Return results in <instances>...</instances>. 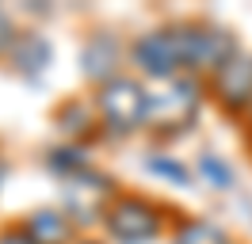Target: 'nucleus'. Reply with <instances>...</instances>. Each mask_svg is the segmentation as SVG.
<instances>
[{
  "label": "nucleus",
  "mask_w": 252,
  "mask_h": 244,
  "mask_svg": "<svg viewBox=\"0 0 252 244\" xmlns=\"http://www.w3.org/2000/svg\"><path fill=\"white\" fill-rule=\"evenodd\" d=\"M176 38V50H180V65H184V76H199V80H210L221 65L241 54V42L229 27H221L214 19H172L168 23Z\"/></svg>",
  "instance_id": "nucleus-1"
},
{
  "label": "nucleus",
  "mask_w": 252,
  "mask_h": 244,
  "mask_svg": "<svg viewBox=\"0 0 252 244\" xmlns=\"http://www.w3.org/2000/svg\"><path fill=\"white\" fill-rule=\"evenodd\" d=\"M19 225L27 229V237L34 244H77L80 241V225L58 206H38V210L23 214Z\"/></svg>",
  "instance_id": "nucleus-9"
},
{
  "label": "nucleus",
  "mask_w": 252,
  "mask_h": 244,
  "mask_svg": "<svg viewBox=\"0 0 252 244\" xmlns=\"http://www.w3.org/2000/svg\"><path fill=\"white\" fill-rule=\"evenodd\" d=\"M92 103L99 115V126H103V137L126 141L149 126V88L134 73H123L92 88Z\"/></svg>",
  "instance_id": "nucleus-2"
},
{
  "label": "nucleus",
  "mask_w": 252,
  "mask_h": 244,
  "mask_svg": "<svg viewBox=\"0 0 252 244\" xmlns=\"http://www.w3.org/2000/svg\"><path fill=\"white\" fill-rule=\"evenodd\" d=\"M245 141H249V145H252V111H249V115H245Z\"/></svg>",
  "instance_id": "nucleus-17"
},
{
  "label": "nucleus",
  "mask_w": 252,
  "mask_h": 244,
  "mask_svg": "<svg viewBox=\"0 0 252 244\" xmlns=\"http://www.w3.org/2000/svg\"><path fill=\"white\" fill-rule=\"evenodd\" d=\"M50 119L58 126L62 141H73V145H88L92 137L103 134L92 95H69V99H62V103L50 111Z\"/></svg>",
  "instance_id": "nucleus-8"
},
{
  "label": "nucleus",
  "mask_w": 252,
  "mask_h": 244,
  "mask_svg": "<svg viewBox=\"0 0 252 244\" xmlns=\"http://www.w3.org/2000/svg\"><path fill=\"white\" fill-rule=\"evenodd\" d=\"M164 206L153 202L149 195H138V191H119V195L107 202L103 210V233L119 244H149L168 233V217H164Z\"/></svg>",
  "instance_id": "nucleus-4"
},
{
  "label": "nucleus",
  "mask_w": 252,
  "mask_h": 244,
  "mask_svg": "<svg viewBox=\"0 0 252 244\" xmlns=\"http://www.w3.org/2000/svg\"><path fill=\"white\" fill-rule=\"evenodd\" d=\"M19 38V27H16V19L0 8V61H8V54H12V46H16Z\"/></svg>",
  "instance_id": "nucleus-15"
},
{
  "label": "nucleus",
  "mask_w": 252,
  "mask_h": 244,
  "mask_svg": "<svg viewBox=\"0 0 252 244\" xmlns=\"http://www.w3.org/2000/svg\"><path fill=\"white\" fill-rule=\"evenodd\" d=\"M168 241L172 244H237V237L225 225L203 217V214H188V217H176L172 221Z\"/></svg>",
  "instance_id": "nucleus-11"
},
{
  "label": "nucleus",
  "mask_w": 252,
  "mask_h": 244,
  "mask_svg": "<svg viewBox=\"0 0 252 244\" xmlns=\"http://www.w3.org/2000/svg\"><path fill=\"white\" fill-rule=\"evenodd\" d=\"M4 176H8V164H4V152H0V187H4Z\"/></svg>",
  "instance_id": "nucleus-18"
},
{
  "label": "nucleus",
  "mask_w": 252,
  "mask_h": 244,
  "mask_svg": "<svg viewBox=\"0 0 252 244\" xmlns=\"http://www.w3.org/2000/svg\"><path fill=\"white\" fill-rule=\"evenodd\" d=\"M0 244H34V241L27 237V229L16 221V225H4V229H0Z\"/></svg>",
  "instance_id": "nucleus-16"
},
{
  "label": "nucleus",
  "mask_w": 252,
  "mask_h": 244,
  "mask_svg": "<svg viewBox=\"0 0 252 244\" xmlns=\"http://www.w3.org/2000/svg\"><path fill=\"white\" fill-rule=\"evenodd\" d=\"M126 58H130V69L138 80H157V84H168L176 76H184V65H180V50H176V38L168 23L153 30H142L138 38H130L126 46Z\"/></svg>",
  "instance_id": "nucleus-5"
},
{
  "label": "nucleus",
  "mask_w": 252,
  "mask_h": 244,
  "mask_svg": "<svg viewBox=\"0 0 252 244\" xmlns=\"http://www.w3.org/2000/svg\"><path fill=\"white\" fill-rule=\"evenodd\" d=\"M77 244H103V241H92V237H80Z\"/></svg>",
  "instance_id": "nucleus-19"
},
{
  "label": "nucleus",
  "mask_w": 252,
  "mask_h": 244,
  "mask_svg": "<svg viewBox=\"0 0 252 244\" xmlns=\"http://www.w3.org/2000/svg\"><path fill=\"white\" fill-rule=\"evenodd\" d=\"M126 46L115 30H92L84 42H80V76L92 84V88H99V84H107V80H115V76H123L130 65H126Z\"/></svg>",
  "instance_id": "nucleus-7"
},
{
  "label": "nucleus",
  "mask_w": 252,
  "mask_h": 244,
  "mask_svg": "<svg viewBox=\"0 0 252 244\" xmlns=\"http://www.w3.org/2000/svg\"><path fill=\"white\" fill-rule=\"evenodd\" d=\"M195 172L203 176L214 191H229L233 187V168L221 160L218 152H199V164H195Z\"/></svg>",
  "instance_id": "nucleus-14"
},
{
  "label": "nucleus",
  "mask_w": 252,
  "mask_h": 244,
  "mask_svg": "<svg viewBox=\"0 0 252 244\" xmlns=\"http://www.w3.org/2000/svg\"><path fill=\"white\" fill-rule=\"evenodd\" d=\"M206 99V80L199 76H176L157 92H149V134L160 141H176L195 126Z\"/></svg>",
  "instance_id": "nucleus-3"
},
{
  "label": "nucleus",
  "mask_w": 252,
  "mask_h": 244,
  "mask_svg": "<svg viewBox=\"0 0 252 244\" xmlns=\"http://www.w3.org/2000/svg\"><path fill=\"white\" fill-rule=\"evenodd\" d=\"M206 99L218 107L225 119L245 122L252 111V50H241L229 65H221L218 73L206 80Z\"/></svg>",
  "instance_id": "nucleus-6"
},
{
  "label": "nucleus",
  "mask_w": 252,
  "mask_h": 244,
  "mask_svg": "<svg viewBox=\"0 0 252 244\" xmlns=\"http://www.w3.org/2000/svg\"><path fill=\"white\" fill-rule=\"evenodd\" d=\"M46 168L58 176V180H73V176H80V172H88L92 164V149L88 145H73V141H58V145H50L46 149Z\"/></svg>",
  "instance_id": "nucleus-12"
},
{
  "label": "nucleus",
  "mask_w": 252,
  "mask_h": 244,
  "mask_svg": "<svg viewBox=\"0 0 252 244\" xmlns=\"http://www.w3.org/2000/svg\"><path fill=\"white\" fill-rule=\"evenodd\" d=\"M50 61H54V46L42 30H19L16 46H12V54H8V69L23 80H38V76L50 69Z\"/></svg>",
  "instance_id": "nucleus-10"
},
{
  "label": "nucleus",
  "mask_w": 252,
  "mask_h": 244,
  "mask_svg": "<svg viewBox=\"0 0 252 244\" xmlns=\"http://www.w3.org/2000/svg\"><path fill=\"white\" fill-rule=\"evenodd\" d=\"M142 168L149 172V176H157V180L176 183V187H188L191 183V168L180 164L176 156H164V152H149V156L142 160Z\"/></svg>",
  "instance_id": "nucleus-13"
}]
</instances>
